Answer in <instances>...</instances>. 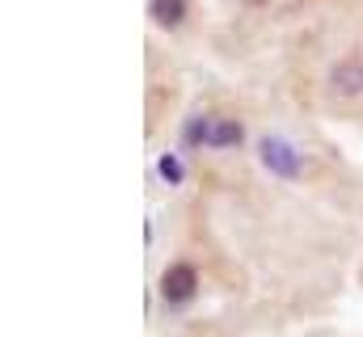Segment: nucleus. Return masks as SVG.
Returning <instances> with one entry per match:
<instances>
[{
  "label": "nucleus",
  "instance_id": "nucleus-1",
  "mask_svg": "<svg viewBox=\"0 0 363 337\" xmlns=\"http://www.w3.org/2000/svg\"><path fill=\"white\" fill-rule=\"evenodd\" d=\"M254 152H258V165L267 168L271 177L279 181H296V177H304V156H300V148L287 139V135H258V144H254Z\"/></svg>",
  "mask_w": 363,
  "mask_h": 337
},
{
  "label": "nucleus",
  "instance_id": "nucleus-2",
  "mask_svg": "<svg viewBox=\"0 0 363 337\" xmlns=\"http://www.w3.org/2000/svg\"><path fill=\"white\" fill-rule=\"evenodd\" d=\"M157 295L169 312H186L194 299H199V265L194 261H169L161 270V282H157Z\"/></svg>",
  "mask_w": 363,
  "mask_h": 337
},
{
  "label": "nucleus",
  "instance_id": "nucleus-3",
  "mask_svg": "<svg viewBox=\"0 0 363 337\" xmlns=\"http://www.w3.org/2000/svg\"><path fill=\"white\" fill-rule=\"evenodd\" d=\"M245 122L241 118H211V139H207V152H233V148H245Z\"/></svg>",
  "mask_w": 363,
  "mask_h": 337
},
{
  "label": "nucleus",
  "instance_id": "nucleus-4",
  "mask_svg": "<svg viewBox=\"0 0 363 337\" xmlns=\"http://www.w3.org/2000/svg\"><path fill=\"white\" fill-rule=\"evenodd\" d=\"M207 139H211V114H190L186 122H182L178 131V148L186 152V156H194V152H203L207 148Z\"/></svg>",
  "mask_w": 363,
  "mask_h": 337
},
{
  "label": "nucleus",
  "instance_id": "nucleus-5",
  "mask_svg": "<svg viewBox=\"0 0 363 337\" xmlns=\"http://www.w3.org/2000/svg\"><path fill=\"white\" fill-rule=\"evenodd\" d=\"M330 88H334L338 97H359L363 93V64H355V59L334 64V68H330Z\"/></svg>",
  "mask_w": 363,
  "mask_h": 337
},
{
  "label": "nucleus",
  "instance_id": "nucleus-6",
  "mask_svg": "<svg viewBox=\"0 0 363 337\" xmlns=\"http://www.w3.org/2000/svg\"><path fill=\"white\" fill-rule=\"evenodd\" d=\"M148 13H152V21H157L161 30H178L182 21H186V13H190V4H186V0H152Z\"/></svg>",
  "mask_w": 363,
  "mask_h": 337
},
{
  "label": "nucleus",
  "instance_id": "nucleus-7",
  "mask_svg": "<svg viewBox=\"0 0 363 337\" xmlns=\"http://www.w3.org/2000/svg\"><path fill=\"white\" fill-rule=\"evenodd\" d=\"M157 177H161L165 185H182V181H186V165H182L178 152H161V156H157Z\"/></svg>",
  "mask_w": 363,
  "mask_h": 337
}]
</instances>
